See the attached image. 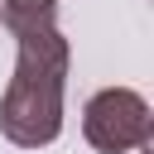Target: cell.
<instances>
[{
	"mask_svg": "<svg viewBox=\"0 0 154 154\" xmlns=\"http://www.w3.org/2000/svg\"><path fill=\"white\" fill-rule=\"evenodd\" d=\"M14 34V77L0 96V135L19 149H43L63 135V91H67V38L58 14L5 19Z\"/></svg>",
	"mask_w": 154,
	"mask_h": 154,
	"instance_id": "1",
	"label": "cell"
},
{
	"mask_svg": "<svg viewBox=\"0 0 154 154\" xmlns=\"http://www.w3.org/2000/svg\"><path fill=\"white\" fill-rule=\"evenodd\" d=\"M82 135L91 149L101 154H130L144 149L154 135V116L149 101L135 87H101L87 106H82Z\"/></svg>",
	"mask_w": 154,
	"mask_h": 154,
	"instance_id": "2",
	"label": "cell"
},
{
	"mask_svg": "<svg viewBox=\"0 0 154 154\" xmlns=\"http://www.w3.org/2000/svg\"><path fill=\"white\" fill-rule=\"evenodd\" d=\"M29 14H58V0H0V19H29Z\"/></svg>",
	"mask_w": 154,
	"mask_h": 154,
	"instance_id": "3",
	"label": "cell"
}]
</instances>
